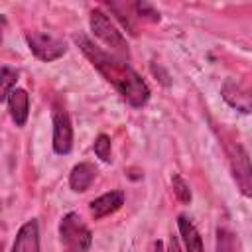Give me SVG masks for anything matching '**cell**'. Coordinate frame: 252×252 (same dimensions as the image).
<instances>
[{"label": "cell", "mask_w": 252, "mask_h": 252, "mask_svg": "<svg viewBox=\"0 0 252 252\" xmlns=\"http://www.w3.org/2000/svg\"><path fill=\"white\" fill-rule=\"evenodd\" d=\"M75 43L85 53V57L91 61V65L94 69H98V73L124 96V100H128L136 108H140L148 102V98H150L148 85L124 59L116 57L114 53L102 51L85 33H77Z\"/></svg>", "instance_id": "cell-1"}, {"label": "cell", "mask_w": 252, "mask_h": 252, "mask_svg": "<svg viewBox=\"0 0 252 252\" xmlns=\"http://www.w3.org/2000/svg\"><path fill=\"white\" fill-rule=\"evenodd\" d=\"M59 238L65 252H89L93 234L77 213H67L59 222Z\"/></svg>", "instance_id": "cell-2"}, {"label": "cell", "mask_w": 252, "mask_h": 252, "mask_svg": "<svg viewBox=\"0 0 252 252\" xmlns=\"http://www.w3.org/2000/svg\"><path fill=\"white\" fill-rule=\"evenodd\" d=\"M91 30L94 32V35L108 45L116 57H130V49L126 43V37L122 35V32L110 22V18L102 12V10H93L91 12Z\"/></svg>", "instance_id": "cell-3"}, {"label": "cell", "mask_w": 252, "mask_h": 252, "mask_svg": "<svg viewBox=\"0 0 252 252\" xmlns=\"http://www.w3.org/2000/svg\"><path fill=\"white\" fill-rule=\"evenodd\" d=\"M226 154H228L230 169L238 183V189L242 191L244 197H250L252 195V171H250V158L246 150L238 142H226Z\"/></svg>", "instance_id": "cell-4"}, {"label": "cell", "mask_w": 252, "mask_h": 252, "mask_svg": "<svg viewBox=\"0 0 252 252\" xmlns=\"http://www.w3.org/2000/svg\"><path fill=\"white\" fill-rule=\"evenodd\" d=\"M30 51L41 59V61H55L61 55H65L67 45L63 39L51 35V33H41V32H32L26 35Z\"/></svg>", "instance_id": "cell-5"}, {"label": "cell", "mask_w": 252, "mask_h": 252, "mask_svg": "<svg viewBox=\"0 0 252 252\" xmlns=\"http://www.w3.org/2000/svg\"><path fill=\"white\" fill-rule=\"evenodd\" d=\"M53 150L59 156H65L73 150V124L63 108H55L53 112Z\"/></svg>", "instance_id": "cell-6"}, {"label": "cell", "mask_w": 252, "mask_h": 252, "mask_svg": "<svg viewBox=\"0 0 252 252\" xmlns=\"http://www.w3.org/2000/svg\"><path fill=\"white\" fill-rule=\"evenodd\" d=\"M12 252H39V226L35 219L20 226L12 244Z\"/></svg>", "instance_id": "cell-7"}, {"label": "cell", "mask_w": 252, "mask_h": 252, "mask_svg": "<svg viewBox=\"0 0 252 252\" xmlns=\"http://www.w3.org/2000/svg\"><path fill=\"white\" fill-rule=\"evenodd\" d=\"M124 205V193L122 191H108L100 197H96L93 203H91V213L93 217L98 220L106 215H112L116 213L120 207Z\"/></svg>", "instance_id": "cell-8"}, {"label": "cell", "mask_w": 252, "mask_h": 252, "mask_svg": "<svg viewBox=\"0 0 252 252\" xmlns=\"http://www.w3.org/2000/svg\"><path fill=\"white\" fill-rule=\"evenodd\" d=\"M222 98H224L230 106H234L236 110H240V112H244V114L250 112V94H248V91H246L242 85H238L236 81H226V83L222 85Z\"/></svg>", "instance_id": "cell-9"}, {"label": "cell", "mask_w": 252, "mask_h": 252, "mask_svg": "<svg viewBox=\"0 0 252 252\" xmlns=\"http://www.w3.org/2000/svg\"><path fill=\"white\" fill-rule=\"evenodd\" d=\"M8 110L16 126H24L28 120V110H30V96L24 89H14L8 96Z\"/></svg>", "instance_id": "cell-10"}, {"label": "cell", "mask_w": 252, "mask_h": 252, "mask_svg": "<svg viewBox=\"0 0 252 252\" xmlns=\"http://www.w3.org/2000/svg\"><path fill=\"white\" fill-rule=\"evenodd\" d=\"M96 177V169L93 163H77L73 169H71V175H69V185L75 193H83L91 187V183L94 181Z\"/></svg>", "instance_id": "cell-11"}, {"label": "cell", "mask_w": 252, "mask_h": 252, "mask_svg": "<svg viewBox=\"0 0 252 252\" xmlns=\"http://www.w3.org/2000/svg\"><path fill=\"white\" fill-rule=\"evenodd\" d=\"M177 226H179V232H181V238H183V242H185V250H187V252H205L201 234L197 232L195 224H193L187 217L181 215V217L177 219Z\"/></svg>", "instance_id": "cell-12"}, {"label": "cell", "mask_w": 252, "mask_h": 252, "mask_svg": "<svg viewBox=\"0 0 252 252\" xmlns=\"http://www.w3.org/2000/svg\"><path fill=\"white\" fill-rule=\"evenodd\" d=\"M217 252H242L238 236L232 230L219 226L217 228Z\"/></svg>", "instance_id": "cell-13"}, {"label": "cell", "mask_w": 252, "mask_h": 252, "mask_svg": "<svg viewBox=\"0 0 252 252\" xmlns=\"http://www.w3.org/2000/svg\"><path fill=\"white\" fill-rule=\"evenodd\" d=\"M18 81V73L10 67H2L0 69V102H4L10 93L14 91V85Z\"/></svg>", "instance_id": "cell-14"}, {"label": "cell", "mask_w": 252, "mask_h": 252, "mask_svg": "<svg viewBox=\"0 0 252 252\" xmlns=\"http://www.w3.org/2000/svg\"><path fill=\"white\" fill-rule=\"evenodd\" d=\"M171 183H173V193H175V197H177L181 203H189V201H191V189H189V185L183 181V177H181V175H173Z\"/></svg>", "instance_id": "cell-15"}, {"label": "cell", "mask_w": 252, "mask_h": 252, "mask_svg": "<svg viewBox=\"0 0 252 252\" xmlns=\"http://www.w3.org/2000/svg\"><path fill=\"white\" fill-rule=\"evenodd\" d=\"M94 154L96 158H100L102 161H110V138L100 134L96 140H94Z\"/></svg>", "instance_id": "cell-16"}, {"label": "cell", "mask_w": 252, "mask_h": 252, "mask_svg": "<svg viewBox=\"0 0 252 252\" xmlns=\"http://www.w3.org/2000/svg\"><path fill=\"white\" fill-rule=\"evenodd\" d=\"M134 8H136V12H138V16L140 18H146V20H150V22H158L159 20V12H156L150 4H146V2H138V4H134Z\"/></svg>", "instance_id": "cell-17"}, {"label": "cell", "mask_w": 252, "mask_h": 252, "mask_svg": "<svg viewBox=\"0 0 252 252\" xmlns=\"http://www.w3.org/2000/svg\"><path fill=\"white\" fill-rule=\"evenodd\" d=\"M167 252H181V250H179V242H177V238H175V236H171V238H169Z\"/></svg>", "instance_id": "cell-18"}, {"label": "cell", "mask_w": 252, "mask_h": 252, "mask_svg": "<svg viewBox=\"0 0 252 252\" xmlns=\"http://www.w3.org/2000/svg\"><path fill=\"white\" fill-rule=\"evenodd\" d=\"M154 252H163V244H161L159 240H158V242L154 244Z\"/></svg>", "instance_id": "cell-19"}]
</instances>
